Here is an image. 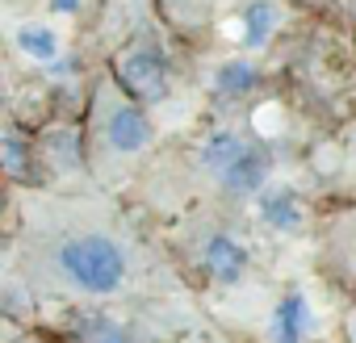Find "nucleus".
<instances>
[{
	"mask_svg": "<svg viewBox=\"0 0 356 343\" xmlns=\"http://www.w3.org/2000/svg\"><path fill=\"white\" fill-rule=\"evenodd\" d=\"M339 339L343 343H356V301L339 314Z\"/></svg>",
	"mask_w": 356,
	"mask_h": 343,
	"instance_id": "obj_7",
	"label": "nucleus"
},
{
	"mask_svg": "<svg viewBox=\"0 0 356 343\" xmlns=\"http://www.w3.org/2000/svg\"><path fill=\"white\" fill-rule=\"evenodd\" d=\"M306 5H310V0H306Z\"/></svg>",
	"mask_w": 356,
	"mask_h": 343,
	"instance_id": "obj_10",
	"label": "nucleus"
},
{
	"mask_svg": "<svg viewBox=\"0 0 356 343\" xmlns=\"http://www.w3.org/2000/svg\"><path fill=\"white\" fill-rule=\"evenodd\" d=\"M84 155L88 172L101 189L122 193L151 167V155L159 147V126L155 109L134 97L109 63H97L88 76V97H84Z\"/></svg>",
	"mask_w": 356,
	"mask_h": 343,
	"instance_id": "obj_2",
	"label": "nucleus"
},
{
	"mask_svg": "<svg viewBox=\"0 0 356 343\" xmlns=\"http://www.w3.org/2000/svg\"><path fill=\"white\" fill-rule=\"evenodd\" d=\"M9 47L22 51L30 63H47V59L59 55L63 42H59V30H55L51 22H26V26L9 30Z\"/></svg>",
	"mask_w": 356,
	"mask_h": 343,
	"instance_id": "obj_5",
	"label": "nucleus"
},
{
	"mask_svg": "<svg viewBox=\"0 0 356 343\" xmlns=\"http://www.w3.org/2000/svg\"><path fill=\"white\" fill-rule=\"evenodd\" d=\"M318 343H343V339H339V331H335V335H327V339H318Z\"/></svg>",
	"mask_w": 356,
	"mask_h": 343,
	"instance_id": "obj_8",
	"label": "nucleus"
},
{
	"mask_svg": "<svg viewBox=\"0 0 356 343\" xmlns=\"http://www.w3.org/2000/svg\"><path fill=\"white\" fill-rule=\"evenodd\" d=\"M5 343H63L59 335H51L47 326H26V331H13Z\"/></svg>",
	"mask_w": 356,
	"mask_h": 343,
	"instance_id": "obj_6",
	"label": "nucleus"
},
{
	"mask_svg": "<svg viewBox=\"0 0 356 343\" xmlns=\"http://www.w3.org/2000/svg\"><path fill=\"white\" fill-rule=\"evenodd\" d=\"M5 285L34 301V314L59 306H122L193 289L168 243L138 226L113 189L13 185L5 226Z\"/></svg>",
	"mask_w": 356,
	"mask_h": 343,
	"instance_id": "obj_1",
	"label": "nucleus"
},
{
	"mask_svg": "<svg viewBox=\"0 0 356 343\" xmlns=\"http://www.w3.org/2000/svg\"><path fill=\"white\" fill-rule=\"evenodd\" d=\"M168 30L189 47L264 51L289 26V0H155Z\"/></svg>",
	"mask_w": 356,
	"mask_h": 343,
	"instance_id": "obj_4",
	"label": "nucleus"
},
{
	"mask_svg": "<svg viewBox=\"0 0 356 343\" xmlns=\"http://www.w3.org/2000/svg\"><path fill=\"white\" fill-rule=\"evenodd\" d=\"M9 5H17V0H9Z\"/></svg>",
	"mask_w": 356,
	"mask_h": 343,
	"instance_id": "obj_9",
	"label": "nucleus"
},
{
	"mask_svg": "<svg viewBox=\"0 0 356 343\" xmlns=\"http://www.w3.org/2000/svg\"><path fill=\"white\" fill-rule=\"evenodd\" d=\"M185 172H189V185L202 189L210 206L235 210L243 201H256L268 189L273 151L252 130H243L235 122H222V126H210L206 134H197L189 142Z\"/></svg>",
	"mask_w": 356,
	"mask_h": 343,
	"instance_id": "obj_3",
	"label": "nucleus"
}]
</instances>
